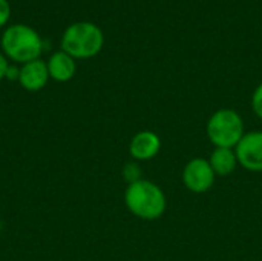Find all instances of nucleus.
I'll return each instance as SVG.
<instances>
[{"label": "nucleus", "mask_w": 262, "mask_h": 261, "mask_svg": "<svg viewBox=\"0 0 262 261\" xmlns=\"http://www.w3.org/2000/svg\"><path fill=\"white\" fill-rule=\"evenodd\" d=\"M124 203L130 214L147 222L163 217L167 208L164 191L157 183L144 178L127 185L124 192Z\"/></svg>", "instance_id": "obj_1"}, {"label": "nucleus", "mask_w": 262, "mask_h": 261, "mask_svg": "<svg viewBox=\"0 0 262 261\" xmlns=\"http://www.w3.org/2000/svg\"><path fill=\"white\" fill-rule=\"evenodd\" d=\"M0 43L5 57L20 65L40 58L43 52V40L40 34L32 26L21 23L8 26L2 34Z\"/></svg>", "instance_id": "obj_2"}, {"label": "nucleus", "mask_w": 262, "mask_h": 261, "mask_svg": "<svg viewBox=\"0 0 262 261\" xmlns=\"http://www.w3.org/2000/svg\"><path fill=\"white\" fill-rule=\"evenodd\" d=\"M104 45L103 31L92 22H75L61 35V51L75 60L95 57Z\"/></svg>", "instance_id": "obj_3"}, {"label": "nucleus", "mask_w": 262, "mask_h": 261, "mask_svg": "<svg viewBox=\"0 0 262 261\" xmlns=\"http://www.w3.org/2000/svg\"><path fill=\"white\" fill-rule=\"evenodd\" d=\"M206 132L215 148L235 149L246 134L244 120L235 109L223 108L210 115L206 126Z\"/></svg>", "instance_id": "obj_4"}, {"label": "nucleus", "mask_w": 262, "mask_h": 261, "mask_svg": "<svg viewBox=\"0 0 262 261\" xmlns=\"http://www.w3.org/2000/svg\"><path fill=\"white\" fill-rule=\"evenodd\" d=\"M215 172L209 160L196 157L186 163L183 169V183L193 194H204L213 188Z\"/></svg>", "instance_id": "obj_5"}, {"label": "nucleus", "mask_w": 262, "mask_h": 261, "mask_svg": "<svg viewBox=\"0 0 262 261\" xmlns=\"http://www.w3.org/2000/svg\"><path fill=\"white\" fill-rule=\"evenodd\" d=\"M238 163L250 171L262 172V131L246 132L235 148Z\"/></svg>", "instance_id": "obj_6"}, {"label": "nucleus", "mask_w": 262, "mask_h": 261, "mask_svg": "<svg viewBox=\"0 0 262 261\" xmlns=\"http://www.w3.org/2000/svg\"><path fill=\"white\" fill-rule=\"evenodd\" d=\"M161 149V138L154 131L137 132L129 143V154L137 162H147L158 155Z\"/></svg>", "instance_id": "obj_7"}, {"label": "nucleus", "mask_w": 262, "mask_h": 261, "mask_svg": "<svg viewBox=\"0 0 262 261\" xmlns=\"http://www.w3.org/2000/svg\"><path fill=\"white\" fill-rule=\"evenodd\" d=\"M49 80V72H48V65L41 58L28 62L20 66V74H18V83L23 89L29 92H37L46 86Z\"/></svg>", "instance_id": "obj_8"}, {"label": "nucleus", "mask_w": 262, "mask_h": 261, "mask_svg": "<svg viewBox=\"0 0 262 261\" xmlns=\"http://www.w3.org/2000/svg\"><path fill=\"white\" fill-rule=\"evenodd\" d=\"M48 72H49V78L64 83L69 82L74 75H75V58H72L69 54H66L64 51H57L54 52L49 60H48Z\"/></svg>", "instance_id": "obj_9"}, {"label": "nucleus", "mask_w": 262, "mask_h": 261, "mask_svg": "<svg viewBox=\"0 0 262 261\" xmlns=\"http://www.w3.org/2000/svg\"><path fill=\"white\" fill-rule=\"evenodd\" d=\"M209 163L216 177H229L238 168V157L232 148H215L209 157Z\"/></svg>", "instance_id": "obj_10"}, {"label": "nucleus", "mask_w": 262, "mask_h": 261, "mask_svg": "<svg viewBox=\"0 0 262 261\" xmlns=\"http://www.w3.org/2000/svg\"><path fill=\"white\" fill-rule=\"evenodd\" d=\"M123 177L127 182V185L141 180V169H140V166L137 163H127L123 168Z\"/></svg>", "instance_id": "obj_11"}, {"label": "nucleus", "mask_w": 262, "mask_h": 261, "mask_svg": "<svg viewBox=\"0 0 262 261\" xmlns=\"http://www.w3.org/2000/svg\"><path fill=\"white\" fill-rule=\"evenodd\" d=\"M252 108H253L255 114L262 120V83L255 89V92L252 95Z\"/></svg>", "instance_id": "obj_12"}, {"label": "nucleus", "mask_w": 262, "mask_h": 261, "mask_svg": "<svg viewBox=\"0 0 262 261\" xmlns=\"http://www.w3.org/2000/svg\"><path fill=\"white\" fill-rule=\"evenodd\" d=\"M11 18V5L8 0H0V28L5 26Z\"/></svg>", "instance_id": "obj_13"}, {"label": "nucleus", "mask_w": 262, "mask_h": 261, "mask_svg": "<svg viewBox=\"0 0 262 261\" xmlns=\"http://www.w3.org/2000/svg\"><path fill=\"white\" fill-rule=\"evenodd\" d=\"M8 68H9L8 58L5 57V54H3V52H0V82H2L3 78H6Z\"/></svg>", "instance_id": "obj_14"}, {"label": "nucleus", "mask_w": 262, "mask_h": 261, "mask_svg": "<svg viewBox=\"0 0 262 261\" xmlns=\"http://www.w3.org/2000/svg\"><path fill=\"white\" fill-rule=\"evenodd\" d=\"M18 74H20V68L9 66L8 68V72H6V78H11V80H17L18 82Z\"/></svg>", "instance_id": "obj_15"}]
</instances>
